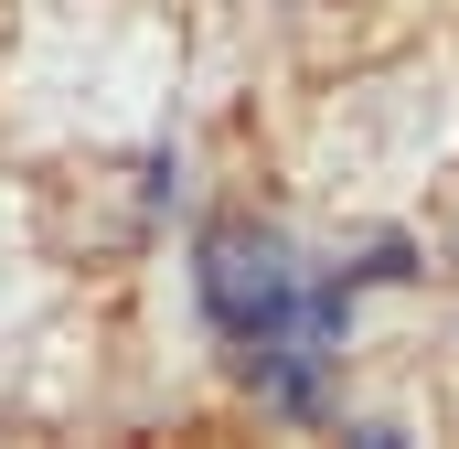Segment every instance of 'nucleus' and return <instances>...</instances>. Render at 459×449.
<instances>
[{"label":"nucleus","instance_id":"1","mask_svg":"<svg viewBox=\"0 0 459 449\" xmlns=\"http://www.w3.org/2000/svg\"><path fill=\"white\" fill-rule=\"evenodd\" d=\"M289 300H299V278H289V246H278L267 224H214V235H204V311H214V332L246 342V374L278 364Z\"/></svg>","mask_w":459,"mask_h":449}]
</instances>
